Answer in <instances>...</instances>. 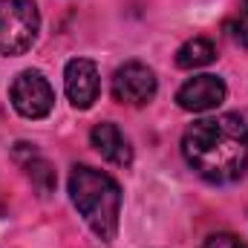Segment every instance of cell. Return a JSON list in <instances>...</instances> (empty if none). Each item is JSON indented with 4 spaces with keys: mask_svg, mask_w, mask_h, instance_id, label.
<instances>
[{
    "mask_svg": "<svg viewBox=\"0 0 248 248\" xmlns=\"http://www.w3.org/2000/svg\"><path fill=\"white\" fill-rule=\"evenodd\" d=\"M0 214H3V196H0Z\"/></svg>",
    "mask_w": 248,
    "mask_h": 248,
    "instance_id": "14",
    "label": "cell"
},
{
    "mask_svg": "<svg viewBox=\"0 0 248 248\" xmlns=\"http://www.w3.org/2000/svg\"><path fill=\"white\" fill-rule=\"evenodd\" d=\"M225 29H228V38H231L234 44H240V46L248 49V17H243V20H231Z\"/></svg>",
    "mask_w": 248,
    "mask_h": 248,
    "instance_id": "12",
    "label": "cell"
},
{
    "mask_svg": "<svg viewBox=\"0 0 248 248\" xmlns=\"http://www.w3.org/2000/svg\"><path fill=\"white\" fill-rule=\"evenodd\" d=\"M63 87L66 98L78 110H90L98 98V69L90 58H72L63 69Z\"/></svg>",
    "mask_w": 248,
    "mask_h": 248,
    "instance_id": "7",
    "label": "cell"
},
{
    "mask_svg": "<svg viewBox=\"0 0 248 248\" xmlns=\"http://www.w3.org/2000/svg\"><path fill=\"white\" fill-rule=\"evenodd\" d=\"M182 156L205 182H234L248 168V122L237 113L193 122L182 136Z\"/></svg>",
    "mask_w": 248,
    "mask_h": 248,
    "instance_id": "1",
    "label": "cell"
},
{
    "mask_svg": "<svg viewBox=\"0 0 248 248\" xmlns=\"http://www.w3.org/2000/svg\"><path fill=\"white\" fill-rule=\"evenodd\" d=\"M41 29L35 0H0V55H23Z\"/></svg>",
    "mask_w": 248,
    "mask_h": 248,
    "instance_id": "3",
    "label": "cell"
},
{
    "mask_svg": "<svg viewBox=\"0 0 248 248\" xmlns=\"http://www.w3.org/2000/svg\"><path fill=\"white\" fill-rule=\"evenodd\" d=\"M228 90H225V81L217 78V75H196L185 81L176 93V101L179 107L187 113H208V110H217L222 101H225Z\"/></svg>",
    "mask_w": 248,
    "mask_h": 248,
    "instance_id": "6",
    "label": "cell"
},
{
    "mask_svg": "<svg viewBox=\"0 0 248 248\" xmlns=\"http://www.w3.org/2000/svg\"><path fill=\"white\" fill-rule=\"evenodd\" d=\"M90 141H93V147L101 153V159H107V162H113V165H119V168H127V165L133 162V147H130L127 136H124L113 122L95 124L93 133H90Z\"/></svg>",
    "mask_w": 248,
    "mask_h": 248,
    "instance_id": "9",
    "label": "cell"
},
{
    "mask_svg": "<svg viewBox=\"0 0 248 248\" xmlns=\"http://www.w3.org/2000/svg\"><path fill=\"white\" fill-rule=\"evenodd\" d=\"M156 95V75L150 66L139 61H130L116 69L113 75V98L119 104H130V107H141Z\"/></svg>",
    "mask_w": 248,
    "mask_h": 248,
    "instance_id": "5",
    "label": "cell"
},
{
    "mask_svg": "<svg viewBox=\"0 0 248 248\" xmlns=\"http://www.w3.org/2000/svg\"><path fill=\"white\" fill-rule=\"evenodd\" d=\"M217 61V46L208 38H190L176 52V66L179 69H199Z\"/></svg>",
    "mask_w": 248,
    "mask_h": 248,
    "instance_id": "10",
    "label": "cell"
},
{
    "mask_svg": "<svg viewBox=\"0 0 248 248\" xmlns=\"http://www.w3.org/2000/svg\"><path fill=\"white\" fill-rule=\"evenodd\" d=\"M9 98L12 107L23 116V119H46L55 107V93L49 87V81L38 72V69H23L12 87H9Z\"/></svg>",
    "mask_w": 248,
    "mask_h": 248,
    "instance_id": "4",
    "label": "cell"
},
{
    "mask_svg": "<svg viewBox=\"0 0 248 248\" xmlns=\"http://www.w3.org/2000/svg\"><path fill=\"white\" fill-rule=\"evenodd\" d=\"M15 162L20 165V170L26 173V179L32 182V187H35L41 196H49V193L55 190V170H52V165L35 150V144H26V141L15 144Z\"/></svg>",
    "mask_w": 248,
    "mask_h": 248,
    "instance_id": "8",
    "label": "cell"
},
{
    "mask_svg": "<svg viewBox=\"0 0 248 248\" xmlns=\"http://www.w3.org/2000/svg\"><path fill=\"white\" fill-rule=\"evenodd\" d=\"M243 17H248V0H243Z\"/></svg>",
    "mask_w": 248,
    "mask_h": 248,
    "instance_id": "13",
    "label": "cell"
},
{
    "mask_svg": "<svg viewBox=\"0 0 248 248\" xmlns=\"http://www.w3.org/2000/svg\"><path fill=\"white\" fill-rule=\"evenodd\" d=\"M69 199L98 240L110 243L116 237L122 214V187L110 173L95 170L90 165H75L69 173Z\"/></svg>",
    "mask_w": 248,
    "mask_h": 248,
    "instance_id": "2",
    "label": "cell"
},
{
    "mask_svg": "<svg viewBox=\"0 0 248 248\" xmlns=\"http://www.w3.org/2000/svg\"><path fill=\"white\" fill-rule=\"evenodd\" d=\"M202 248H248V243H243L240 237H234V234H211Z\"/></svg>",
    "mask_w": 248,
    "mask_h": 248,
    "instance_id": "11",
    "label": "cell"
}]
</instances>
